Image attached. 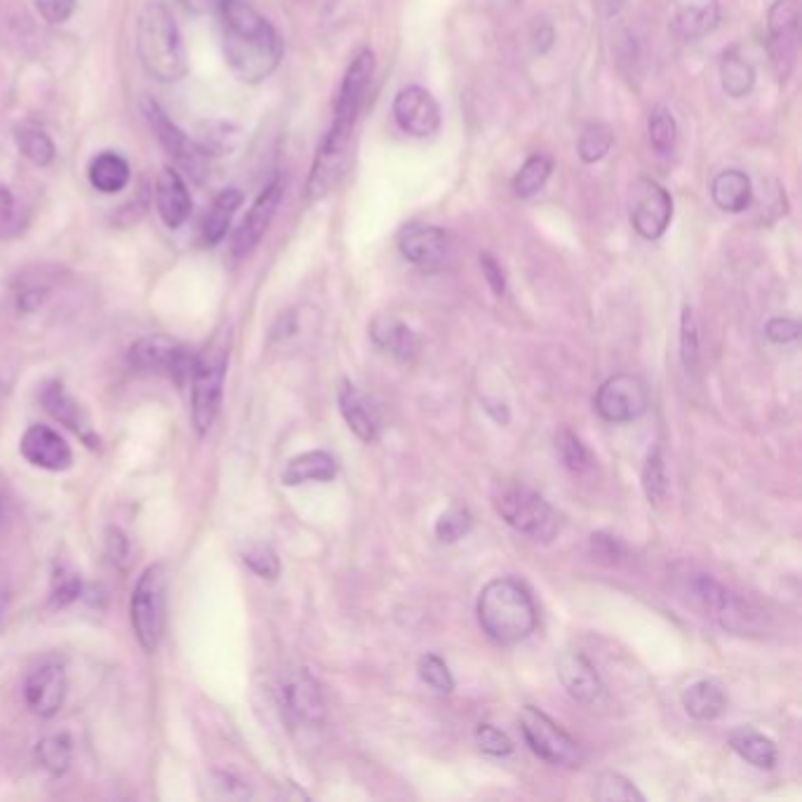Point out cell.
Returning <instances> with one entry per match:
<instances>
[{"instance_id": "36", "label": "cell", "mask_w": 802, "mask_h": 802, "mask_svg": "<svg viewBox=\"0 0 802 802\" xmlns=\"http://www.w3.org/2000/svg\"><path fill=\"white\" fill-rule=\"evenodd\" d=\"M551 172H553L551 158L541 156V153H534V156L527 158L525 165L520 167L516 179H513V189H516L520 198H532L534 193L544 189Z\"/></svg>"}, {"instance_id": "2", "label": "cell", "mask_w": 802, "mask_h": 802, "mask_svg": "<svg viewBox=\"0 0 802 802\" xmlns=\"http://www.w3.org/2000/svg\"><path fill=\"white\" fill-rule=\"evenodd\" d=\"M478 624L499 645H516L537 628V607L516 579H494L478 596Z\"/></svg>"}, {"instance_id": "26", "label": "cell", "mask_w": 802, "mask_h": 802, "mask_svg": "<svg viewBox=\"0 0 802 802\" xmlns=\"http://www.w3.org/2000/svg\"><path fill=\"white\" fill-rule=\"evenodd\" d=\"M339 410H342L349 429L356 433L363 443H372V440L377 438L379 431L377 414H374L363 393H360L351 382H344L342 389H339Z\"/></svg>"}, {"instance_id": "42", "label": "cell", "mask_w": 802, "mask_h": 802, "mask_svg": "<svg viewBox=\"0 0 802 802\" xmlns=\"http://www.w3.org/2000/svg\"><path fill=\"white\" fill-rule=\"evenodd\" d=\"M80 596V577L69 565H57L52 572V588H50V605L66 607Z\"/></svg>"}, {"instance_id": "40", "label": "cell", "mask_w": 802, "mask_h": 802, "mask_svg": "<svg viewBox=\"0 0 802 802\" xmlns=\"http://www.w3.org/2000/svg\"><path fill=\"white\" fill-rule=\"evenodd\" d=\"M680 356L687 372H694L699 365V323L692 306H685L680 318Z\"/></svg>"}, {"instance_id": "27", "label": "cell", "mask_w": 802, "mask_h": 802, "mask_svg": "<svg viewBox=\"0 0 802 802\" xmlns=\"http://www.w3.org/2000/svg\"><path fill=\"white\" fill-rule=\"evenodd\" d=\"M40 400H43L45 410H48L52 417L59 421V424H64L66 429H71L73 433H78V436L83 438L90 447H95V438H92V429H90L88 419L83 417V412H80V407L76 405V400H73L69 393H66V389L62 384L55 382V384L45 386V391H43V396H40Z\"/></svg>"}, {"instance_id": "23", "label": "cell", "mask_w": 802, "mask_h": 802, "mask_svg": "<svg viewBox=\"0 0 802 802\" xmlns=\"http://www.w3.org/2000/svg\"><path fill=\"white\" fill-rule=\"evenodd\" d=\"M191 196L184 179L172 167H163L156 182V207L167 229H179L191 215Z\"/></svg>"}, {"instance_id": "50", "label": "cell", "mask_w": 802, "mask_h": 802, "mask_svg": "<svg viewBox=\"0 0 802 802\" xmlns=\"http://www.w3.org/2000/svg\"><path fill=\"white\" fill-rule=\"evenodd\" d=\"M765 332L767 339L774 344H791L800 337V325L793 318H772Z\"/></svg>"}, {"instance_id": "4", "label": "cell", "mask_w": 802, "mask_h": 802, "mask_svg": "<svg viewBox=\"0 0 802 802\" xmlns=\"http://www.w3.org/2000/svg\"><path fill=\"white\" fill-rule=\"evenodd\" d=\"M226 367H229V346L217 334L215 342L193 360V372L189 379L191 419L200 436H205L212 429L219 407H222Z\"/></svg>"}, {"instance_id": "15", "label": "cell", "mask_w": 802, "mask_h": 802, "mask_svg": "<svg viewBox=\"0 0 802 802\" xmlns=\"http://www.w3.org/2000/svg\"><path fill=\"white\" fill-rule=\"evenodd\" d=\"M393 118L407 135L426 139L440 130V106L429 90L410 85L393 99Z\"/></svg>"}, {"instance_id": "25", "label": "cell", "mask_w": 802, "mask_h": 802, "mask_svg": "<svg viewBox=\"0 0 802 802\" xmlns=\"http://www.w3.org/2000/svg\"><path fill=\"white\" fill-rule=\"evenodd\" d=\"M683 706L687 715L701 723H711V720L720 718L727 708V694L725 687L713 678H704L685 687L683 692Z\"/></svg>"}, {"instance_id": "46", "label": "cell", "mask_w": 802, "mask_h": 802, "mask_svg": "<svg viewBox=\"0 0 802 802\" xmlns=\"http://www.w3.org/2000/svg\"><path fill=\"white\" fill-rule=\"evenodd\" d=\"M556 445H558V452H560V459H563V464L567 469L574 471V473H584L588 466H591V459H588V452L586 447L581 445V440L574 436L570 429H563L558 433L556 438Z\"/></svg>"}, {"instance_id": "33", "label": "cell", "mask_w": 802, "mask_h": 802, "mask_svg": "<svg viewBox=\"0 0 802 802\" xmlns=\"http://www.w3.org/2000/svg\"><path fill=\"white\" fill-rule=\"evenodd\" d=\"M720 10L715 0H694L675 17V31L685 40H699L718 26Z\"/></svg>"}, {"instance_id": "5", "label": "cell", "mask_w": 802, "mask_h": 802, "mask_svg": "<svg viewBox=\"0 0 802 802\" xmlns=\"http://www.w3.org/2000/svg\"><path fill=\"white\" fill-rule=\"evenodd\" d=\"M494 511L513 530L532 537L534 541H548L556 534L558 520L548 501L530 487L518 483H504L492 497Z\"/></svg>"}, {"instance_id": "3", "label": "cell", "mask_w": 802, "mask_h": 802, "mask_svg": "<svg viewBox=\"0 0 802 802\" xmlns=\"http://www.w3.org/2000/svg\"><path fill=\"white\" fill-rule=\"evenodd\" d=\"M137 52L149 76L175 83L189 73V59L179 26L160 0L146 3L137 19Z\"/></svg>"}, {"instance_id": "51", "label": "cell", "mask_w": 802, "mask_h": 802, "mask_svg": "<svg viewBox=\"0 0 802 802\" xmlns=\"http://www.w3.org/2000/svg\"><path fill=\"white\" fill-rule=\"evenodd\" d=\"M480 269H483L487 283H490V287H492V292L497 294V297H501L506 290V278H504V271H501L497 259H494L492 255H487V252H483V255H480Z\"/></svg>"}, {"instance_id": "55", "label": "cell", "mask_w": 802, "mask_h": 802, "mask_svg": "<svg viewBox=\"0 0 802 802\" xmlns=\"http://www.w3.org/2000/svg\"><path fill=\"white\" fill-rule=\"evenodd\" d=\"M212 3H215V0H184L186 10L196 12V15H203V12L210 10Z\"/></svg>"}, {"instance_id": "47", "label": "cell", "mask_w": 802, "mask_h": 802, "mask_svg": "<svg viewBox=\"0 0 802 802\" xmlns=\"http://www.w3.org/2000/svg\"><path fill=\"white\" fill-rule=\"evenodd\" d=\"M243 560H245V565L250 567L255 574H259L262 579H276L280 574L278 556L264 544H252L250 548H245Z\"/></svg>"}, {"instance_id": "53", "label": "cell", "mask_w": 802, "mask_h": 802, "mask_svg": "<svg viewBox=\"0 0 802 802\" xmlns=\"http://www.w3.org/2000/svg\"><path fill=\"white\" fill-rule=\"evenodd\" d=\"M45 294H48V290H45V287H36V285L24 287V290L17 294V306H19V311H24V313L36 311L38 306L45 302Z\"/></svg>"}, {"instance_id": "39", "label": "cell", "mask_w": 802, "mask_h": 802, "mask_svg": "<svg viewBox=\"0 0 802 802\" xmlns=\"http://www.w3.org/2000/svg\"><path fill=\"white\" fill-rule=\"evenodd\" d=\"M596 800L600 802H643L645 795L617 772L600 774L596 781Z\"/></svg>"}, {"instance_id": "11", "label": "cell", "mask_w": 802, "mask_h": 802, "mask_svg": "<svg viewBox=\"0 0 802 802\" xmlns=\"http://www.w3.org/2000/svg\"><path fill=\"white\" fill-rule=\"evenodd\" d=\"M144 116L149 120V128L156 135L160 146L167 151V156L175 160L179 167H184V172H189L196 182H205L207 153L196 142H191V137L184 135L167 118V113L156 102H151V99H144Z\"/></svg>"}, {"instance_id": "12", "label": "cell", "mask_w": 802, "mask_h": 802, "mask_svg": "<svg viewBox=\"0 0 802 802\" xmlns=\"http://www.w3.org/2000/svg\"><path fill=\"white\" fill-rule=\"evenodd\" d=\"M647 407H650L647 386L643 384V379L633 377V374H614L598 389L596 410L600 417L614 421V424L643 417Z\"/></svg>"}, {"instance_id": "52", "label": "cell", "mask_w": 802, "mask_h": 802, "mask_svg": "<svg viewBox=\"0 0 802 802\" xmlns=\"http://www.w3.org/2000/svg\"><path fill=\"white\" fill-rule=\"evenodd\" d=\"M215 786L222 788V795H226V798H250L252 795L247 784H243V781L236 779L229 772H219Z\"/></svg>"}, {"instance_id": "41", "label": "cell", "mask_w": 802, "mask_h": 802, "mask_svg": "<svg viewBox=\"0 0 802 802\" xmlns=\"http://www.w3.org/2000/svg\"><path fill=\"white\" fill-rule=\"evenodd\" d=\"M643 487H645L647 499H650L652 504H661V501L668 497L666 461H664V454H661L659 447L650 454V457H647V464L643 471Z\"/></svg>"}, {"instance_id": "24", "label": "cell", "mask_w": 802, "mask_h": 802, "mask_svg": "<svg viewBox=\"0 0 802 802\" xmlns=\"http://www.w3.org/2000/svg\"><path fill=\"white\" fill-rule=\"evenodd\" d=\"M370 334L379 349L400 360H412L419 351V337L412 327L393 316H377L370 325Z\"/></svg>"}, {"instance_id": "1", "label": "cell", "mask_w": 802, "mask_h": 802, "mask_svg": "<svg viewBox=\"0 0 802 802\" xmlns=\"http://www.w3.org/2000/svg\"><path fill=\"white\" fill-rule=\"evenodd\" d=\"M222 45L226 64L243 83H262L283 59V40L271 22L245 0H222Z\"/></svg>"}, {"instance_id": "45", "label": "cell", "mask_w": 802, "mask_h": 802, "mask_svg": "<svg viewBox=\"0 0 802 802\" xmlns=\"http://www.w3.org/2000/svg\"><path fill=\"white\" fill-rule=\"evenodd\" d=\"M419 675L426 685L433 687V690L440 694H450L454 690V678L450 673V668L436 654H424L419 659Z\"/></svg>"}, {"instance_id": "31", "label": "cell", "mask_w": 802, "mask_h": 802, "mask_svg": "<svg viewBox=\"0 0 802 802\" xmlns=\"http://www.w3.org/2000/svg\"><path fill=\"white\" fill-rule=\"evenodd\" d=\"M711 196L720 210L737 215V212H744L746 207L751 205L753 198L751 179H748V175H744L741 170L720 172V175L713 179Z\"/></svg>"}, {"instance_id": "9", "label": "cell", "mask_w": 802, "mask_h": 802, "mask_svg": "<svg viewBox=\"0 0 802 802\" xmlns=\"http://www.w3.org/2000/svg\"><path fill=\"white\" fill-rule=\"evenodd\" d=\"M520 730H523V737L527 746L532 748V753L539 755L546 763L565 767L579 765L581 751L577 741L563 727L553 723L546 713H541L539 708L523 706V711H520Z\"/></svg>"}, {"instance_id": "16", "label": "cell", "mask_w": 802, "mask_h": 802, "mask_svg": "<svg viewBox=\"0 0 802 802\" xmlns=\"http://www.w3.org/2000/svg\"><path fill=\"white\" fill-rule=\"evenodd\" d=\"M66 671L64 664L57 659H45L33 668L26 678L24 697L26 706L31 708L38 718H52L59 713L66 697Z\"/></svg>"}, {"instance_id": "19", "label": "cell", "mask_w": 802, "mask_h": 802, "mask_svg": "<svg viewBox=\"0 0 802 802\" xmlns=\"http://www.w3.org/2000/svg\"><path fill=\"white\" fill-rule=\"evenodd\" d=\"M283 191H285L283 179H273V182L259 193L257 200L250 207V212H247V217L243 219V224L238 226L236 238H233V255L245 257L259 245V240L264 238L266 229H269L273 217H276L280 200H283Z\"/></svg>"}, {"instance_id": "10", "label": "cell", "mask_w": 802, "mask_h": 802, "mask_svg": "<svg viewBox=\"0 0 802 802\" xmlns=\"http://www.w3.org/2000/svg\"><path fill=\"white\" fill-rule=\"evenodd\" d=\"M193 360H196V353H191L175 339L163 337V334L142 337L130 346V363L137 370L163 374L179 386L191 379Z\"/></svg>"}, {"instance_id": "22", "label": "cell", "mask_w": 802, "mask_h": 802, "mask_svg": "<svg viewBox=\"0 0 802 802\" xmlns=\"http://www.w3.org/2000/svg\"><path fill=\"white\" fill-rule=\"evenodd\" d=\"M374 76V55L370 50H363L356 55L349 69H346L342 90H339L337 106H334V123L356 125L360 106L365 102L367 88H370Z\"/></svg>"}, {"instance_id": "48", "label": "cell", "mask_w": 802, "mask_h": 802, "mask_svg": "<svg viewBox=\"0 0 802 802\" xmlns=\"http://www.w3.org/2000/svg\"><path fill=\"white\" fill-rule=\"evenodd\" d=\"M476 744L480 751L487 755H497V758L513 753V741L494 725H478Z\"/></svg>"}, {"instance_id": "38", "label": "cell", "mask_w": 802, "mask_h": 802, "mask_svg": "<svg viewBox=\"0 0 802 802\" xmlns=\"http://www.w3.org/2000/svg\"><path fill=\"white\" fill-rule=\"evenodd\" d=\"M647 132H650V144L661 156L673 153L675 142H678V125H675L673 113L666 106H654L650 118H647Z\"/></svg>"}, {"instance_id": "20", "label": "cell", "mask_w": 802, "mask_h": 802, "mask_svg": "<svg viewBox=\"0 0 802 802\" xmlns=\"http://www.w3.org/2000/svg\"><path fill=\"white\" fill-rule=\"evenodd\" d=\"M19 452H22V457L31 466L43 471L59 473L71 469L73 464V452L69 443L57 431H52L50 426L43 424H33L26 429L22 443H19Z\"/></svg>"}, {"instance_id": "17", "label": "cell", "mask_w": 802, "mask_h": 802, "mask_svg": "<svg viewBox=\"0 0 802 802\" xmlns=\"http://www.w3.org/2000/svg\"><path fill=\"white\" fill-rule=\"evenodd\" d=\"M398 247L407 262L419 266V269H443L452 259V240L438 226H407L398 236Z\"/></svg>"}, {"instance_id": "29", "label": "cell", "mask_w": 802, "mask_h": 802, "mask_svg": "<svg viewBox=\"0 0 802 802\" xmlns=\"http://www.w3.org/2000/svg\"><path fill=\"white\" fill-rule=\"evenodd\" d=\"M88 177H90V184L95 186L99 193L111 196V193L123 191L125 186H128L130 165H128V160L120 156V153L102 151L90 160Z\"/></svg>"}, {"instance_id": "54", "label": "cell", "mask_w": 802, "mask_h": 802, "mask_svg": "<svg viewBox=\"0 0 802 802\" xmlns=\"http://www.w3.org/2000/svg\"><path fill=\"white\" fill-rule=\"evenodd\" d=\"M15 215V198L8 186H0V229H8Z\"/></svg>"}, {"instance_id": "21", "label": "cell", "mask_w": 802, "mask_h": 802, "mask_svg": "<svg viewBox=\"0 0 802 802\" xmlns=\"http://www.w3.org/2000/svg\"><path fill=\"white\" fill-rule=\"evenodd\" d=\"M558 678L567 694L579 704L593 706L605 697V685L600 680L596 666L588 661L581 652L565 650L556 657Z\"/></svg>"}, {"instance_id": "13", "label": "cell", "mask_w": 802, "mask_h": 802, "mask_svg": "<svg viewBox=\"0 0 802 802\" xmlns=\"http://www.w3.org/2000/svg\"><path fill=\"white\" fill-rule=\"evenodd\" d=\"M278 694L285 711L294 720L304 725H323L325 720V699L320 692L318 680L309 673V668H287L280 675Z\"/></svg>"}, {"instance_id": "35", "label": "cell", "mask_w": 802, "mask_h": 802, "mask_svg": "<svg viewBox=\"0 0 802 802\" xmlns=\"http://www.w3.org/2000/svg\"><path fill=\"white\" fill-rule=\"evenodd\" d=\"M720 78H723V90L732 99L746 97L755 85L753 66L741 59L737 52H727L723 64H720Z\"/></svg>"}, {"instance_id": "37", "label": "cell", "mask_w": 802, "mask_h": 802, "mask_svg": "<svg viewBox=\"0 0 802 802\" xmlns=\"http://www.w3.org/2000/svg\"><path fill=\"white\" fill-rule=\"evenodd\" d=\"M17 149L22 151L26 160H31L38 167L50 165L55 160V142H52L48 132L33 128V125H24V128L17 130Z\"/></svg>"}, {"instance_id": "18", "label": "cell", "mask_w": 802, "mask_h": 802, "mask_svg": "<svg viewBox=\"0 0 802 802\" xmlns=\"http://www.w3.org/2000/svg\"><path fill=\"white\" fill-rule=\"evenodd\" d=\"M798 24V0H774L767 12V31H770L772 57L781 78L791 73L795 50H798Z\"/></svg>"}, {"instance_id": "32", "label": "cell", "mask_w": 802, "mask_h": 802, "mask_svg": "<svg viewBox=\"0 0 802 802\" xmlns=\"http://www.w3.org/2000/svg\"><path fill=\"white\" fill-rule=\"evenodd\" d=\"M240 205H243V191L240 189H224L219 193L215 203H212L210 210H207L203 222V238L207 245L222 243L226 231H229L231 226V219L236 217Z\"/></svg>"}, {"instance_id": "6", "label": "cell", "mask_w": 802, "mask_h": 802, "mask_svg": "<svg viewBox=\"0 0 802 802\" xmlns=\"http://www.w3.org/2000/svg\"><path fill=\"white\" fill-rule=\"evenodd\" d=\"M678 591L680 598H685L694 610H699L701 614H706V617L718 621V624L727 628V631L732 633L751 631L755 617L748 612V607L741 603L732 591H727L723 584H718L713 577H708V574L699 572L685 574L683 584H680Z\"/></svg>"}, {"instance_id": "7", "label": "cell", "mask_w": 802, "mask_h": 802, "mask_svg": "<svg viewBox=\"0 0 802 802\" xmlns=\"http://www.w3.org/2000/svg\"><path fill=\"white\" fill-rule=\"evenodd\" d=\"M165 596L167 572L163 563L149 565L139 577L130 600V619L139 645L146 652H156L165 631Z\"/></svg>"}, {"instance_id": "14", "label": "cell", "mask_w": 802, "mask_h": 802, "mask_svg": "<svg viewBox=\"0 0 802 802\" xmlns=\"http://www.w3.org/2000/svg\"><path fill=\"white\" fill-rule=\"evenodd\" d=\"M673 217V200L654 179H638L631 193V224L645 240H657L666 233Z\"/></svg>"}, {"instance_id": "44", "label": "cell", "mask_w": 802, "mask_h": 802, "mask_svg": "<svg viewBox=\"0 0 802 802\" xmlns=\"http://www.w3.org/2000/svg\"><path fill=\"white\" fill-rule=\"evenodd\" d=\"M471 527H473L471 513L461 509V506H452L450 511H445L443 516L438 518L436 537L443 541V544H454V541L466 537V534L471 532Z\"/></svg>"}, {"instance_id": "28", "label": "cell", "mask_w": 802, "mask_h": 802, "mask_svg": "<svg viewBox=\"0 0 802 802\" xmlns=\"http://www.w3.org/2000/svg\"><path fill=\"white\" fill-rule=\"evenodd\" d=\"M337 476V461L330 452L316 450V452H304L299 457H294L287 461L285 471H283V483L285 485H304V483H327Z\"/></svg>"}, {"instance_id": "43", "label": "cell", "mask_w": 802, "mask_h": 802, "mask_svg": "<svg viewBox=\"0 0 802 802\" xmlns=\"http://www.w3.org/2000/svg\"><path fill=\"white\" fill-rule=\"evenodd\" d=\"M610 146L612 137L607 128H603V125H586L577 144L579 158L584 160V163H598V160H603L607 156Z\"/></svg>"}, {"instance_id": "34", "label": "cell", "mask_w": 802, "mask_h": 802, "mask_svg": "<svg viewBox=\"0 0 802 802\" xmlns=\"http://www.w3.org/2000/svg\"><path fill=\"white\" fill-rule=\"evenodd\" d=\"M36 758L45 772L52 777H62L69 770L73 758V741L69 734H50V737L40 739L36 746Z\"/></svg>"}, {"instance_id": "8", "label": "cell", "mask_w": 802, "mask_h": 802, "mask_svg": "<svg viewBox=\"0 0 802 802\" xmlns=\"http://www.w3.org/2000/svg\"><path fill=\"white\" fill-rule=\"evenodd\" d=\"M351 137L353 125L332 123L313 158L311 175L306 179V200H323L339 184L349 167Z\"/></svg>"}, {"instance_id": "49", "label": "cell", "mask_w": 802, "mask_h": 802, "mask_svg": "<svg viewBox=\"0 0 802 802\" xmlns=\"http://www.w3.org/2000/svg\"><path fill=\"white\" fill-rule=\"evenodd\" d=\"M40 17L50 24H62L76 10V0H36Z\"/></svg>"}, {"instance_id": "30", "label": "cell", "mask_w": 802, "mask_h": 802, "mask_svg": "<svg viewBox=\"0 0 802 802\" xmlns=\"http://www.w3.org/2000/svg\"><path fill=\"white\" fill-rule=\"evenodd\" d=\"M730 746L734 753H739L746 763H751L758 770H772L777 765V746L765 734H760L753 727H737L730 732Z\"/></svg>"}]
</instances>
